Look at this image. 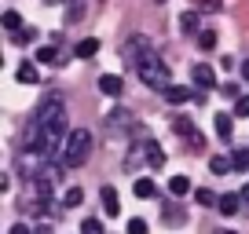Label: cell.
Returning <instances> with one entry per match:
<instances>
[{"mask_svg": "<svg viewBox=\"0 0 249 234\" xmlns=\"http://www.w3.org/2000/svg\"><path fill=\"white\" fill-rule=\"evenodd\" d=\"M191 81H195V88H202V92H209V88H216V70L205 63H198L195 70H191Z\"/></svg>", "mask_w": 249, "mask_h": 234, "instance_id": "cell-6", "label": "cell"}, {"mask_svg": "<svg viewBox=\"0 0 249 234\" xmlns=\"http://www.w3.org/2000/svg\"><path fill=\"white\" fill-rule=\"evenodd\" d=\"M242 77L249 81V59H246V63H242Z\"/></svg>", "mask_w": 249, "mask_h": 234, "instance_id": "cell-32", "label": "cell"}, {"mask_svg": "<svg viewBox=\"0 0 249 234\" xmlns=\"http://www.w3.org/2000/svg\"><path fill=\"white\" fill-rule=\"evenodd\" d=\"M128 234H147V219L132 216V219H128Z\"/></svg>", "mask_w": 249, "mask_h": 234, "instance_id": "cell-27", "label": "cell"}, {"mask_svg": "<svg viewBox=\"0 0 249 234\" xmlns=\"http://www.w3.org/2000/svg\"><path fill=\"white\" fill-rule=\"evenodd\" d=\"M132 190H136V198H154V194H158V187H154V180H150V176H140Z\"/></svg>", "mask_w": 249, "mask_h": 234, "instance_id": "cell-14", "label": "cell"}, {"mask_svg": "<svg viewBox=\"0 0 249 234\" xmlns=\"http://www.w3.org/2000/svg\"><path fill=\"white\" fill-rule=\"evenodd\" d=\"M172 132H176V135H183V139L187 143H191V147H205V139H202V135H198V128L195 125H191V121H187V117H172Z\"/></svg>", "mask_w": 249, "mask_h": 234, "instance_id": "cell-5", "label": "cell"}, {"mask_svg": "<svg viewBox=\"0 0 249 234\" xmlns=\"http://www.w3.org/2000/svg\"><path fill=\"white\" fill-rule=\"evenodd\" d=\"M81 234H103V223H99L95 216H88L85 223H81Z\"/></svg>", "mask_w": 249, "mask_h": 234, "instance_id": "cell-26", "label": "cell"}, {"mask_svg": "<svg viewBox=\"0 0 249 234\" xmlns=\"http://www.w3.org/2000/svg\"><path fill=\"white\" fill-rule=\"evenodd\" d=\"M88 154H92V132L88 128H73L70 135H66V147H62V168H81V165L88 161Z\"/></svg>", "mask_w": 249, "mask_h": 234, "instance_id": "cell-3", "label": "cell"}, {"mask_svg": "<svg viewBox=\"0 0 249 234\" xmlns=\"http://www.w3.org/2000/svg\"><path fill=\"white\" fill-rule=\"evenodd\" d=\"M238 194H242V201H249V183H246V187L238 190Z\"/></svg>", "mask_w": 249, "mask_h": 234, "instance_id": "cell-31", "label": "cell"}, {"mask_svg": "<svg viewBox=\"0 0 249 234\" xmlns=\"http://www.w3.org/2000/svg\"><path fill=\"white\" fill-rule=\"evenodd\" d=\"M73 55H77V59H92V55H99V40H95V37H85V40H77Z\"/></svg>", "mask_w": 249, "mask_h": 234, "instance_id": "cell-10", "label": "cell"}, {"mask_svg": "<svg viewBox=\"0 0 249 234\" xmlns=\"http://www.w3.org/2000/svg\"><path fill=\"white\" fill-rule=\"evenodd\" d=\"M11 234H30V227H26V223H15V227H11Z\"/></svg>", "mask_w": 249, "mask_h": 234, "instance_id": "cell-30", "label": "cell"}, {"mask_svg": "<svg viewBox=\"0 0 249 234\" xmlns=\"http://www.w3.org/2000/svg\"><path fill=\"white\" fill-rule=\"evenodd\" d=\"M62 135H66V106L59 95H48L26 128V150L30 154H62L59 147H66Z\"/></svg>", "mask_w": 249, "mask_h": 234, "instance_id": "cell-1", "label": "cell"}, {"mask_svg": "<svg viewBox=\"0 0 249 234\" xmlns=\"http://www.w3.org/2000/svg\"><path fill=\"white\" fill-rule=\"evenodd\" d=\"M99 92H103V95H114V99H117V95L124 92V81L117 77V73H103V77H99Z\"/></svg>", "mask_w": 249, "mask_h": 234, "instance_id": "cell-8", "label": "cell"}, {"mask_svg": "<svg viewBox=\"0 0 249 234\" xmlns=\"http://www.w3.org/2000/svg\"><path fill=\"white\" fill-rule=\"evenodd\" d=\"M11 40H15V44H30V40H37V30H33V26H26V30L11 33Z\"/></svg>", "mask_w": 249, "mask_h": 234, "instance_id": "cell-21", "label": "cell"}, {"mask_svg": "<svg viewBox=\"0 0 249 234\" xmlns=\"http://www.w3.org/2000/svg\"><path fill=\"white\" fill-rule=\"evenodd\" d=\"M4 30H22V18H18V11H4Z\"/></svg>", "mask_w": 249, "mask_h": 234, "instance_id": "cell-23", "label": "cell"}, {"mask_svg": "<svg viewBox=\"0 0 249 234\" xmlns=\"http://www.w3.org/2000/svg\"><path fill=\"white\" fill-rule=\"evenodd\" d=\"M37 59H40V63H59V51H55V48H40Z\"/></svg>", "mask_w": 249, "mask_h": 234, "instance_id": "cell-28", "label": "cell"}, {"mask_svg": "<svg viewBox=\"0 0 249 234\" xmlns=\"http://www.w3.org/2000/svg\"><path fill=\"white\" fill-rule=\"evenodd\" d=\"M195 201H198V205H216V201H220V198H216V194H213V190H209V187H198V190H195Z\"/></svg>", "mask_w": 249, "mask_h": 234, "instance_id": "cell-20", "label": "cell"}, {"mask_svg": "<svg viewBox=\"0 0 249 234\" xmlns=\"http://www.w3.org/2000/svg\"><path fill=\"white\" fill-rule=\"evenodd\" d=\"M165 223H169V227L187 223V212H183V209H165Z\"/></svg>", "mask_w": 249, "mask_h": 234, "instance_id": "cell-19", "label": "cell"}, {"mask_svg": "<svg viewBox=\"0 0 249 234\" xmlns=\"http://www.w3.org/2000/svg\"><path fill=\"white\" fill-rule=\"evenodd\" d=\"M107 132L110 135H114V132H136L132 114H128V110H110V114H107Z\"/></svg>", "mask_w": 249, "mask_h": 234, "instance_id": "cell-4", "label": "cell"}, {"mask_svg": "<svg viewBox=\"0 0 249 234\" xmlns=\"http://www.w3.org/2000/svg\"><path fill=\"white\" fill-rule=\"evenodd\" d=\"M132 70H136V77H140L147 88H154V92H165V88L172 84V81H169V70H165V63L158 59L154 51H150V48L140 55V59H136Z\"/></svg>", "mask_w": 249, "mask_h": 234, "instance_id": "cell-2", "label": "cell"}, {"mask_svg": "<svg viewBox=\"0 0 249 234\" xmlns=\"http://www.w3.org/2000/svg\"><path fill=\"white\" fill-rule=\"evenodd\" d=\"M198 48H202V51L216 48V33H213V30H202V33H198Z\"/></svg>", "mask_w": 249, "mask_h": 234, "instance_id": "cell-22", "label": "cell"}, {"mask_svg": "<svg viewBox=\"0 0 249 234\" xmlns=\"http://www.w3.org/2000/svg\"><path fill=\"white\" fill-rule=\"evenodd\" d=\"M169 190H172V198L191 194V180H187V176H172V180H169Z\"/></svg>", "mask_w": 249, "mask_h": 234, "instance_id": "cell-15", "label": "cell"}, {"mask_svg": "<svg viewBox=\"0 0 249 234\" xmlns=\"http://www.w3.org/2000/svg\"><path fill=\"white\" fill-rule=\"evenodd\" d=\"M143 150H147V168H161L165 165V150L154 139H143Z\"/></svg>", "mask_w": 249, "mask_h": 234, "instance_id": "cell-9", "label": "cell"}, {"mask_svg": "<svg viewBox=\"0 0 249 234\" xmlns=\"http://www.w3.org/2000/svg\"><path fill=\"white\" fill-rule=\"evenodd\" d=\"M161 95H165L169 102H187V99H195V92H191V88H179V84H169Z\"/></svg>", "mask_w": 249, "mask_h": 234, "instance_id": "cell-11", "label": "cell"}, {"mask_svg": "<svg viewBox=\"0 0 249 234\" xmlns=\"http://www.w3.org/2000/svg\"><path fill=\"white\" fill-rule=\"evenodd\" d=\"M33 234H52V231H48V227H40V231H33Z\"/></svg>", "mask_w": 249, "mask_h": 234, "instance_id": "cell-33", "label": "cell"}, {"mask_svg": "<svg viewBox=\"0 0 249 234\" xmlns=\"http://www.w3.org/2000/svg\"><path fill=\"white\" fill-rule=\"evenodd\" d=\"M15 77L22 81V84H37V81H40V73H37V66H33V63H22V66L15 70Z\"/></svg>", "mask_w": 249, "mask_h": 234, "instance_id": "cell-13", "label": "cell"}, {"mask_svg": "<svg viewBox=\"0 0 249 234\" xmlns=\"http://www.w3.org/2000/svg\"><path fill=\"white\" fill-rule=\"evenodd\" d=\"M234 114H238V117H249V95H242V99L234 102Z\"/></svg>", "mask_w": 249, "mask_h": 234, "instance_id": "cell-29", "label": "cell"}, {"mask_svg": "<svg viewBox=\"0 0 249 234\" xmlns=\"http://www.w3.org/2000/svg\"><path fill=\"white\" fill-rule=\"evenodd\" d=\"M216 234H234V231H216Z\"/></svg>", "mask_w": 249, "mask_h": 234, "instance_id": "cell-35", "label": "cell"}, {"mask_svg": "<svg viewBox=\"0 0 249 234\" xmlns=\"http://www.w3.org/2000/svg\"><path fill=\"white\" fill-rule=\"evenodd\" d=\"M209 168L216 172V176H224V172L231 168V157H209Z\"/></svg>", "mask_w": 249, "mask_h": 234, "instance_id": "cell-24", "label": "cell"}, {"mask_svg": "<svg viewBox=\"0 0 249 234\" xmlns=\"http://www.w3.org/2000/svg\"><path fill=\"white\" fill-rule=\"evenodd\" d=\"M44 4H62V0H44Z\"/></svg>", "mask_w": 249, "mask_h": 234, "instance_id": "cell-34", "label": "cell"}, {"mask_svg": "<svg viewBox=\"0 0 249 234\" xmlns=\"http://www.w3.org/2000/svg\"><path fill=\"white\" fill-rule=\"evenodd\" d=\"M179 30H183V33L198 30V15H195V11H183V15H179Z\"/></svg>", "mask_w": 249, "mask_h": 234, "instance_id": "cell-18", "label": "cell"}, {"mask_svg": "<svg viewBox=\"0 0 249 234\" xmlns=\"http://www.w3.org/2000/svg\"><path fill=\"white\" fill-rule=\"evenodd\" d=\"M99 198H103V212H107V216H117V212H121V194H117L114 187H103Z\"/></svg>", "mask_w": 249, "mask_h": 234, "instance_id": "cell-7", "label": "cell"}, {"mask_svg": "<svg viewBox=\"0 0 249 234\" xmlns=\"http://www.w3.org/2000/svg\"><path fill=\"white\" fill-rule=\"evenodd\" d=\"M231 168L234 172H246L249 168V150H234V154H231Z\"/></svg>", "mask_w": 249, "mask_h": 234, "instance_id": "cell-17", "label": "cell"}, {"mask_svg": "<svg viewBox=\"0 0 249 234\" xmlns=\"http://www.w3.org/2000/svg\"><path fill=\"white\" fill-rule=\"evenodd\" d=\"M81 198H85V194H81L77 187H70L66 194H62V205H66V209H73V205H81Z\"/></svg>", "mask_w": 249, "mask_h": 234, "instance_id": "cell-25", "label": "cell"}, {"mask_svg": "<svg viewBox=\"0 0 249 234\" xmlns=\"http://www.w3.org/2000/svg\"><path fill=\"white\" fill-rule=\"evenodd\" d=\"M216 135L231 139V114H216Z\"/></svg>", "mask_w": 249, "mask_h": 234, "instance_id": "cell-16", "label": "cell"}, {"mask_svg": "<svg viewBox=\"0 0 249 234\" xmlns=\"http://www.w3.org/2000/svg\"><path fill=\"white\" fill-rule=\"evenodd\" d=\"M238 205H242V194H224L220 198V216H234V212H238Z\"/></svg>", "mask_w": 249, "mask_h": 234, "instance_id": "cell-12", "label": "cell"}]
</instances>
